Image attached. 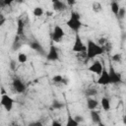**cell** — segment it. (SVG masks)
Listing matches in <instances>:
<instances>
[{
  "label": "cell",
  "instance_id": "obj_25",
  "mask_svg": "<svg viewBox=\"0 0 126 126\" xmlns=\"http://www.w3.org/2000/svg\"><path fill=\"white\" fill-rule=\"evenodd\" d=\"M92 8H93V11H94V12H100L102 9L99 2H94L92 5Z\"/></svg>",
  "mask_w": 126,
  "mask_h": 126
},
{
  "label": "cell",
  "instance_id": "obj_31",
  "mask_svg": "<svg viewBox=\"0 0 126 126\" xmlns=\"http://www.w3.org/2000/svg\"><path fill=\"white\" fill-rule=\"evenodd\" d=\"M97 126H106V125H105L104 123H102V122H100V123H98V124H97Z\"/></svg>",
  "mask_w": 126,
  "mask_h": 126
},
{
  "label": "cell",
  "instance_id": "obj_13",
  "mask_svg": "<svg viewBox=\"0 0 126 126\" xmlns=\"http://www.w3.org/2000/svg\"><path fill=\"white\" fill-rule=\"evenodd\" d=\"M98 100L94 97H88L87 98V107L88 109L91 111V110H95V108L97 107L98 105Z\"/></svg>",
  "mask_w": 126,
  "mask_h": 126
},
{
  "label": "cell",
  "instance_id": "obj_23",
  "mask_svg": "<svg viewBox=\"0 0 126 126\" xmlns=\"http://www.w3.org/2000/svg\"><path fill=\"white\" fill-rule=\"evenodd\" d=\"M125 16H126V9H125V7H120V9H119V11L117 13L116 18L118 20H123L125 18Z\"/></svg>",
  "mask_w": 126,
  "mask_h": 126
},
{
  "label": "cell",
  "instance_id": "obj_9",
  "mask_svg": "<svg viewBox=\"0 0 126 126\" xmlns=\"http://www.w3.org/2000/svg\"><path fill=\"white\" fill-rule=\"evenodd\" d=\"M96 83H97V85H99V86H107V85L110 84L107 69L103 68L102 72L98 75V78H97V80H96Z\"/></svg>",
  "mask_w": 126,
  "mask_h": 126
},
{
  "label": "cell",
  "instance_id": "obj_16",
  "mask_svg": "<svg viewBox=\"0 0 126 126\" xmlns=\"http://www.w3.org/2000/svg\"><path fill=\"white\" fill-rule=\"evenodd\" d=\"M24 31H25V23L23 20H18L17 23V36H22L24 34Z\"/></svg>",
  "mask_w": 126,
  "mask_h": 126
},
{
  "label": "cell",
  "instance_id": "obj_14",
  "mask_svg": "<svg viewBox=\"0 0 126 126\" xmlns=\"http://www.w3.org/2000/svg\"><path fill=\"white\" fill-rule=\"evenodd\" d=\"M90 115H91V119L93 121V123L94 124H98L101 122V118H100V114L97 110H91L90 111Z\"/></svg>",
  "mask_w": 126,
  "mask_h": 126
},
{
  "label": "cell",
  "instance_id": "obj_27",
  "mask_svg": "<svg viewBox=\"0 0 126 126\" xmlns=\"http://www.w3.org/2000/svg\"><path fill=\"white\" fill-rule=\"evenodd\" d=\"M50 126H62V124H61V122H59L58 120H56V119H53V120L51 121V124H50Z\"/></svg>",
  "mask_w": 126,
  "mask_h": 126
},
{
  "label": "cell",
  "instance_id": "obj_24",
  "mask_svg": "<svg viewBox=\"0 0 126 126\" xmlns=\"http://www.w3.org/2000/svg\"><path fill=\"white\" fill-rule=\"evenodd\" d=\"M111 60L113 62H116V63H121L122 62V55L120 53H115L111 56Z\"/></svg>",
  "mask_w": 126,
  "mask_h": 126
},
{
  "label": "cell",
  "instance_id": "obj_19",
  "mask_svg": "<svg viewBox=\"0 0 126 126\" xmlns=\"http://www.w3.org/2000/svg\"><path fill=\"white\" fill-rule=\"evenodd\" d=\"M64 106H65L64 102H62V101H60V100H57V99L53 100V101H52V104H51V107H52L53 109H55V110H60V109H62Z\"/></svg>",
  "mask_w": 126,
  "mask_h": 126
},
{
  "label": "cell",
  "instance_id": "obj_12",
  "mask_svg": "<svg viewBox=\"0 0 126 126\" xmlns=\"http://www.w3.org/2000/svg\"><path fill=\"white\" fill-rule=\"evenodd\" d=\"M30 47H31L32 50L38 52L39 54H41V55H45V50H44L43 46H42L41 43H39L37 40H32V41L30 43Z\"/></svg>",
  "mask_w": 126,
  "mask_h": 126
},
{
  "label": "cell",
  "instance_id": "obj_18",
  "mask_svg": "<svg viewBox=\"0 0 126 126\" xmlns=\"http://www.w3.org/2000/svg\"><path fill=\"white\" fill-rule=\"evenodd\" d=\"M65 126H80V123L74 118V116H71L69 115L67 117V120H66V124Z\"/></svg>",
  "mask_w": 126,
  "mask_h": 126
},
{
  "label": "cell",
  "instance_id": "obj_11",
  "mask_svg": "<svg viewBox=\"0 0 126 126\" xmlns=\"http://www.w3.org/2000/svg\"><path fill=\"white\" fill-rule=\"evenodd\" d=\"M52 8L55 12H62L67 8V3L60 0H55L52 2Z\"/></svg>",
  "mask_w": 126,
  "mask_h": 126
},
{
  "label": "cell",
  "instance_id": "obj_26",
  "mask_svg": "<svg viewBox=\"0 0 126 126\" xmlns=\"http://www.w3.org/2000/svg\"><path fill=\"white\" fill-rule=\"evenodd\" d=\"M62 80H63V77H62L61 75H54V76L52 77V81H53V83H55V84H60V83L62 82Z\"/></svg>",
  "mask_w": 126,
  "mask_h": 126
},
{
  "label": "cell",
  "instance_id": "obj_8",
  "mask_svg": "<svg viewBox=\"0 0 126 126\" xmlns=\"http://www.w3.org/2000/svg\"><path fill=\"white\" fill-rule=\"evenodd\" d=\"M12 86H13V89L15 90L16 93L18 94H24L27 90V86L26 84L18 77L14 78L13 81H12Z\"/></svg>",
  "mask_w": 126,
  "mask_h": 126
},
{
  "label": "cell",
  "instance_id": "obj_10",
  "mask_svg": "<svg viewBox=\"0 0 126 126\" xmlns=\"http://www.w3.org/2000/svg\"><path fill=\"white\" fill-rule=\"evenodd\" d=\"M103 68H104V67H103V65L101 64V62L98 61V60H95V61H94V62L89 66L88 70H89L90 72H92V73H94V74H96V75H99V74L102 72Z\"/></svg>",
  "mask_w": 126,
  "mask_h": 126
},
{
  "label": "cell",
  "instance_id": "obj_30",
  "mask_svg": "<svg viewBox=\"0 0 126 126\" xmlns=\"http://www.w3.org/2000/svg\"><path fill=\"white\" fill-rule=\"evenodd\" d=\"M10 126H20V125H19V124H18L16 121H13V122L10 124Z\"/></svg>",
  "mask_w": 126,
  "mask_h": 126
},
{
  "label": "cell",
  "instance_id": "obj_15",
  "mask_svg": "<svg viewBox=\"0 0 126 126\" xmlns=\"http://www.w3.org/2000/svg\"><path fill=\"white\" fill-rule=\"evenodd\" d=\"M100 105H101V108H102L104 111H108V110L110 109V107H111L109 98L106 97V96L101 97V99H100Z\"/></svg>",
  "mask_w": 126,
  "mask_h": 126
},
{
  "label": "cell",
  "instance_id": "obj_6",
  "mask_svg": "<svg viewBox=\"0 0 126 126\" xmlns=\"http://www.w3.org/2000/svg\"><path fill=\"white\" fill-rule=\"evenodd\" d=\"M45 57H46V60L47 61H50V62L58 61L59 60V57H60L58 48L54 44H51L49 46V48H48L47 53H45Z\"/></svg>",
  "mask_w": 126,
  "mask_h": 126
},
{
  "label": "cell",
  "instance_id": "obj_20",
  "mask_svg": "<svg viewBox=\"0 0 126 126\" xmlns=\"http://www.w3.org/2000/svg\"><path fill=\"white\" fill-rule=\"evenodd\" d=\"M32 14H33V16H35V17H41V16L44 14V10H43L42 7H40V6H36V7L33 8V10H32Z\"/></svg>",
  "mask_w": 126,
  "mask_h": 126
},
{
  "label": "cell",
  "instance_id": "obj_21",
  "mask_svg": "<svg viewBox=\"0 0 126 126\" xmlns=\"http://www.w3.org/2000/svg\"><path fill=\"white\" fill-rule=\"evenodd\" d=\"M17 60H18L19 63L24 64V63H26L28 61V55L26 53H24V52H20L18 54V56H17Z\"/></svg>",
  "mask_w": 126,
  "mask_h": 126
},
{
  "label": "cell",
  "instance_id": "obj_2",
  "mask_svg": "<svg viewBox=\"0 0 126 126\" xmlns=\"http://www.w3.org/2000/svg\"><path fill=\"white\" fill-rule=\"evenodd\" d=\"M66 25H67V27H68L71 31H73V32H75L76 33H78L79 31H80V30L82 29V27H83V23H82V21H81V16H80V14H79L78 12L73 11V12L71 13L70 18H69L68 21L66 22Z\"/></svg>",
  "mask_w": 126,
  "mask_h": 126
},
{
  "label": "cell",
  "instance_id": "obj_3",
  "mask_svg": "<svg viewBox=\"0 0 126 126\" xmlns=\"http://www.w3.org/2000/svg\"><path fill=\"white\" fill-rule=\"evenodd\" d=\"M108 76H109V82L111 85H116L122 83V76L120 73H118L112 65H109L108 68Z\"/></svg>",
  "mask_w": 126,
  "mask_h": 126
},
{
  "label": "cell",
  "instance_id": "obj_7",
  "mask_svg": "<svg viewBox=\"0 0 126 126\" xmlns=\"http://www.w3.org/2000/svg\"><path fill=\"white\" fill-rule=\"evenodd\" d=\"M64 35H65V32H64L63 29L59 25L54 26L53 31H52V33H51V39H52V41L55 42V43L60 42L63 39Z\"/></svg>",
  "mask_w": 126,
  "mask_h": 126
},
{
  "label": "cell",
  "instance_id": "obj_5",
  "mask_svg": "<svg viewBox=\"0 0 126 126\" xmlns=\"http://www.w3.org/2000/svg\"><path fill=\"white\" fill-rule=\"evenodd\" d=\"M72 50L74 52L78 53V54L86 52V45L83 42V40H82L81 36L79 35V33H76V35H75V40H74V43H73Z\"/></svg>",
  "mask_w": 126,
  "mask_h": 126
},
{
  "label": "cell",
  "instance_id": "obj_29",
  "mask_svg": "<svg viewBox=\"0 0 126 126\" xmlns=\"http://www.w3.org/2000/svg\"><path fill=\"white\" fill-rule=\"evenodd\" d=\"M74 118H75L79 123H81L82 121H84V117L81 116V115H76V116H74Z\"/></svg>",
  "mask_w": 126,
  "mask_h": 126
},
{
  "label": "cell",
  "instance_id": "obj_22",
  "mask_svg": "<svg viewBox=\"0 0 126 126\" xmlns=\"http://www.w3.org/2000/svg\"><path fill=\"white\" fill-rule=\"evenodd\" d=\"M85 94H86V95L89 96V97H91V96H94V95L97 94V90L94 89V88H89V89L86 90Z\"/></svg>",
  "mask_w": 126,
  "mask_h": 126
},
{
  "label": "cell",
  "instance_id": "obj_1",
  "mask_svg": "<svg viewBox=\"0 0 126 126\" xmlns=\"http://www.w3.org/2000/svg\"><path fill=\"white\" fill-rule=\"evenodd\" d=\"M103 53H104V50L102 46L98 45L93 39H88L87 45H86V52H85L87 59H94L95 57L102 55Z\"/></svg>",
  "mask_w": 126,
  "mask_h": 126
},
{
  "label": "cell",
  "instance_id": "obj_17",
  "mask_svg": "<svg viewBox=\"0 0 126 126\" xmlns=\"http://www.w3.org/2000/svg\"><path fill=\"white\" fill-rule=\"evenodd\" d=\"M110 9H111L112 14L116 17V16H117V13H118V11H119V9H120L119 3H118L117 1H112V2L110 3Z\"/></svg>",
  "mask_w": 126,
  "mask_h": 126
},
{
  "label": "cell",
  "instance_id": "obj_28",
  "mask_svg": "<svg viewBox=\"0 0 126 126\" xmlns=\"http://www.w3.org/2000/svg\"><path fill=\"white\" fill-rule=\"evenodd\" d=\"M5 22H6V18L2 14H0V28L5 24Z\"/></svg>",
  "mask_w": 126,
  "mask_h": 126
},
{
  "label": "cell",
  "instance_id": "obj_4",
  "mask_svg": "<svg viewBox=\"0 0 126 126\" xmlns=\"http://www.w3.org/2000/svg\"><path fill=\"white\" fill-rule=\"evenodd\" d=\"M0 104L4 107L6 111H11L14 106V99L7 94H2L0 97Z\"/></svg>",
  "mask_w": 126,
  "mask_h": 126
}]
</instances>
